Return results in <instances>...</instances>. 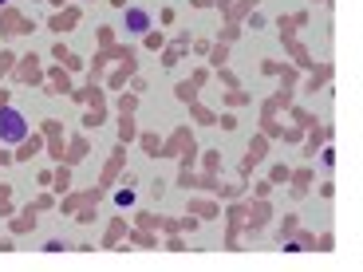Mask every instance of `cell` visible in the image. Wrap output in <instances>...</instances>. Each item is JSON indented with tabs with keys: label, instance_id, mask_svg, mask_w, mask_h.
<instances>
[{
	"label": "cell",
	"instance_id": "6da1fadb",
	"mask_svg": "<svg viewBox=\"0 0 363 272\" xmlns=\"http://www.w3.org/2000/svg\"><path fill=\"white\" fill-rule=\"evenodd\" d=\"M28 138V118L16 107H0V142L4 146H20Z\"/></svg>",
	"mask_w": 363,
	"mask_h": 272
},
{
	"label": "cell",
	"instance_id": "7a4b0ae2",
	"mask_svg": "<svg viewBox=\"0 0 363 272\" xmlns=\"http://www.w3.org/2000/svg\"><path fill=\"white\" fill-rule=\"evenodd\" d=\"M123 28H127V36H146V32H150V12L146 8H127L123 12Z\"/></svg>",
	"mask_w": 363,
	"mask_h": 272
},
{
	"label": "cell",
	"instance_id": "3957f363",
	"mask_svg": "<svg viewBox=\"0 0 363 272\" xmlns=\"http://www.w3.org/2000/svg\"><path fill=\"white\" fill-rule=\"evenodd\" d=\"M115 205H135V190H118L115 193Z\"/></svg>",
	"mask_w": 363,
	"mask_h": 272
},
{
	"label": "cell",
	"instance_id": "277c9868",
	"mask_svg": "<svg viewBox=\"0 0 363 272\" xmlns=\"http://www.w3.org/2000/svg\"><path fill=\"white\" fill-rule=\"evenodd\" d=\"M0 4H4V0H0Z\"/></svg>",
	"mask_w": 363,
	"mask_h": 272
}]
</instances>
